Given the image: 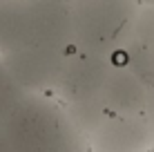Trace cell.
<instances>
[{
    "label": "cell",
    "instance_id": "obj_1",
    "mask_svg": "<svg viewBox=\"0 0 154 152\" xmlns=\"http://www.w3.org/2000/svg\"><path fill=\"white\" fill-rule=\"evenodd\" d=\"M11 152H89V139L51 94L25 92L0 119Z\"/></svg>",
    "mask_w": 154,
    "mask_h": 152
},
{
    "label": "cell",
    "instance_id": "obj_2",
    "mask_svg": "<svg viewBox=\"0 0 154 152\" xmlns=\"http://www.w3.org/2000/svg\"><path fill=\"white\" fill-rule=\"evenodd\" d=\"M72 47V0H0V56Z\"/></svg>",
    "mask_w": 154,
    "mask_h": 152
},
{
    "label": "cell",
    "instance_id": "obj_3",
    "mask_svg": "<svg viewBox=\"0 0 154 152\" xmlns=\"http://www.w3.org/2000/svg\"><path fill=\"white\" fill-rule=\"evenodd\" d=\"M141 7L139 0H72V47L119 58L132 38Z\"/></svg>",
    "mask_w": 154,
    "mask_h": 152
},
{
    "label": "cell",
    "instance_id": "obj_4",
    "mask_svg": "<svg viewBox=\"0 0 154 152\" xmlns=\"http://www.w3.org/2000/svg\"><path fill=\"white\" fill-rule=\"evenodd\" d=\"M116 58L92 56L69 47L65 67L60 72L51 96L67 110V114L76 121L85 134L94 132V128L107 116L105 112V85Z\"/></svg>",
    "mask_w": 154,
    "mask_h": 152
},
{
    "label": "cell",
    "instance_id": "obj_5",
    "mask_svg": "<svg viewBox=\"0 0 154 152\" xmlns=\"http://www.w3.org/2000/svg\"><path fill=\"white\" fill-rule=\"evenodd\" d=\"M154 143V130L145 114H109L89 134V152H147Z\"/></svg>",
    "mask_w": 154,
    "mask_h": 152
},
{
    "label": "cell",
    "instance_id": "obj_6",
    "mask_svg": "<svg viewBox=\"0 0 154 152\" xmlns=\"http://www.w3.org/2000/svg\"><path fill=\"white\" fill-rule=\"evenodd\" d=\"M147 83L130 70L119 58L114 60L105 85V112L119 116H139L145 114L147 103Z\"/></svg>",
    "mask_w": 154,
    "mask_h": 152
},
{
    "label": "cell",
    "instance_id": "obj_7",
    "mask_svg": "<svg viewBox=\"0 0 154 152\" xmlns=\"http://www.w3.org/2000/svg\"><path fill=\"white\" fill-rule=\"evenodd\" d=\"M134 74H139L147 87L154 83V7H141L130 43L119 56Z\"/></svg>",
    "mask_w": 154,
    "mask_h": 152
},
{
    "label": "cell",
    "instance_id": "obj_8",
    "mask_svg": "<svg viewBox=\"0 0 154 152\" xmlns=\"http://www.w3.org/2000/svg\"><path fill=\"white\" fill-rule=\"evenodd\" d=\"M23 94H25L23 87L16 83V78L11 76L5 58L0 56V119L18 103V98L23 96Z\"/></svg>",
    "mask_w": 154,
    "mask_h": 152
},
{
    "label": "cell",
    "instance_id": "obj_9",
    "mask_svg": "<svg viewBox=\"0 0 154 152\" xmlns=\"http://www.w3.org/2000/svg\"><path fill=\"white\" fill-rule=\"evenodd\" d=\"M145 119L150 121L152 130H154V83L150 85V90H147V103H145Z\"/></svg>",
    "mask_w": 154,
    "mask_h": 152
},
{
    "label": "cell",
    "instance_id": "obj_10",
    "mask_svg": "<svg viewBox=\"0 0 154 152\" xmlns=\"http://www.w3.org/2000/svg\"><path fill=\"white\" fill-rule=\"evenodd\" d=\"M0 152H11V150H9V143H7V139H5L2 132H0Z\"/></svg>",
    "mask_w": 154,
    "mask_h": 152
},
{
    "label": "cell",
    "instance_id": "obj_11",
    "mask_svg": "<svg viewBox=\"0 0 154 152\" xmlns=\"http://www.w3.org/2000/svg\"><path fill=\"white\" fill-rule=\"evenodd\" d=\"M143 7H154V0H139Z\"/></svg>",
    "mask_w": 154,
    "mask_h": 152
},
{
    "label": "cell",
    "instance_id": "obj_12",
    "mask_svg": "<svg viewBox=\"0 0 154 152\" xmlns=\"http://www.w3.org/2000/svg\"><path fill=\"white\" fill-rule=\"evenodd\" d=\"M147 152H154V143H152V148H150V150H147Z\"/></svg>",
    "mask_w": 154,
    "mask_h": 152
}]
</instances>
